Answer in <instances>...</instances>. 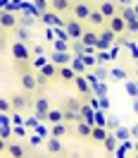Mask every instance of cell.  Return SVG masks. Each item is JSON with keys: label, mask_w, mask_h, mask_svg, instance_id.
I'll return each instance as SVG.
<instances>
[{"label": "cell", "mask_w": 138, "mask_h": 158, "mask_svg": "<svg viewBox=\"0 0 138 158\" xmlns=\"http://www.w3.org/2000/svg\"><path fill=\"white\" fill-rule=\"evenodd\" d=\"M17 72H19V86H21V91L33 94V91L38 89V74H36L29 65H19Z\"/></svg>", "instance_id": "6da1fadb"}, {"label": "cell", "mask_w": 138, "mask_h": 158, "mask_svg": "<svg viewBox=\"0 0 138 158\" xmlns=\"http://www.w3.org/2000/svg\"><path fill=\"white\" fill-rule=\"evenodd\" d=\"M10 53H12V60H14V67L19 65H31V46L24 43V41H14L10 46Z\"/></svg>", "instance_id": "7a4b0ae2"}, {"label": "cell", "mask_w": 138, "mask_h": 158, "mask_svg": "<svg viewBox=\"0 0 138 158\" xmlns=\"http://www.w3.org/2000/svg\"><path fill=\"white\" fill-rule=\"evenodd\" d=\"M93 7H95V5H93L90 0H76V2H71V10H69V12H71L74 19L86 22V19H88V15L93 12Z\"/></svg>", "instance_id": "3957f363"}, {"label": "cell", "mask_w": 138, "mask_h": 158, "mask_svg": "<svg viewBox=\"0 0 138 158\" xmlns=\"http://www.w3.org/2000/svg\"><path fill=\"white\" fill-rule=\"evenodd\" d=\"M114 43H117V34H114V31H109L107 27H100V31H98V46H95V50H109Z\"/></svg>", "instance_id": "277c9868"}, {"label": "cell", "mask_w": 138, "mask_h": 158, "mask_svg": "<svg viewBox=\"0 0 138 158\" xmlns=\"http://www.w3.org/2000/svg\"><path fill=\"white\" fill-rule=\"evenodd\" d=\"M83 29H86V22H79V19H74V17L64 19V31H67L69 41H76V39H81Z\"/></svg>", "instance_id": "5b68a950"}, {"label": "cell", "mask_w": 138, "mask_h": 158, "mask_svg": "<svg viewBox=\"0 0 138 158\" xmlns=\"http://www.w3.org/2000/svg\"><path fill=\"white\" fill-rule=\"evenodd\" d=\"M17 24H19V19H17L14 12H7V10L0 12V31H5V34H7V31H14Z\"/></svg>", "instance_id": "8992f818"}, {"label": "cell", "mask_w": 138, "mask_h": 158, "mask_svg": "<svg viewBox=\"0 0 138 158\" xmlns=\"http://www.w3.org/2000/svg\"><path fill=\"white\" fill-rule=\"evenodd\" d=\"M36 74H38V86H43L48 79H55V77H57V65L48 60V62H45V65H43V67H40Z\"/></svg>", "instance_id": "52a82bcc"}, {"label": "cell", "mask_w": 138, "mask_h": 158, "mask_svg": "<svg viewBox=\"0 0 138 158\" xmlns=\"http://www.w3.org/2000/svg\"><path fill=\"white\" fill-rule=\"evenodd\" d=\"M38 22H40V24H45V27H64V19L59 17L57 12H52L50 7L38 15Z\"/></svg>", "instance_id": "ba28073f"}, {"label": "cell", "mask_w": 138, "mask_h": 158, "mask_svg": "<svg viewBox=\"0 0 138 158\" xmlns=\"http://www.w3.org/2000/svg\"><path fill=\"white\" fill-rule=\"evenodd\" d=\"M105 27H107L109 31H114V34H117V36H121V34H126V22H124V17H121V15H112V17H109L107 22H105Z\"/></svg>", "instance_id": "9c48e42d"}, {"label": "cell", "mask_w": 138, "mask_h": 158, "mask_svg": "<svg viewBox=\"0 0 138 158\" xmlns=\"http://www.w3.org/2000/svg\"><path fill=\"white\" fill-rule=\"evenodd\" d=\"M31 101H29V94L24 91V94H14L10 98V106H12V113H21V110L29 106Z\"/></svg>", "instance_id": "30bf717a"}, {"label": "cell", "mask_w": 138, "mask_h": 158, "mask_svg": "<svg viewBox=\"0 0 138 158\" xmlns=\"http://www.w3.org/2000/svg\"><path fill=\"white\" fill-rule=\"evenodd\" d=\"M33 110H36V118L38 120H45V115H48V110H50V101L45 96H38V98L33 101Z\"/></svg>", "instance_id": "8fae6325"}, {"label": "cell", "mask_w": 138, "mask_h": 158, "mask_svg": "<svg viewBox=\"0 0 138 158\" xmlns=\"http://www.w3.org/2000/svg\"><path fill=\"white\" fill-rule=\"evenodd\" d=\"M5 153H7V158H26V146H21L19 141H7Z\"/></svg>", "instance_id": "7c38bea8"}, {"label": "cell", "mask_w": 138, "mask_h": 158, "mask_svg": "<svg viewBox=\"0 0 138 158\" xmlns=\"http://www.w3.org/2000/svg\"><path fill=\"white\" fill-rule=\"evenodd\" d=\"M98 10L102 12L105 19H109L112 15H117V12H119V5L114 2V0H100V2H98Z\"/></svg>", "instance_id": "4fadbf2b"}, {"label": "cell", "mask_w": 138, "mask_h": 158, "mask_svg": "<svg viewBox=\"0 0 138 158\" xmlns=\"http://www.w3.org/2000/svg\"><path fill=\"white\" fill-rule=\"evenodd\" d=\"M71 58H74V55H71V53H69V50H52V53H50V62H55V65H69V62H71Z\"/></svg>", "instance_id": "5bb4252c"}, {"label": "cell", "mask_w": 138, "mask_h": 158, "mask_svg": "<svg viewBox=\"0 0 138 158\" xmlns=\"http://www.w3.org/2000/svg\"><path fill=\"white\" fill-rule=\"evenodd\" d=\"M57 77H59V81H64V84H74L76 72L71 69V65H59L57 67Z\"/></svg>", "instance_id": "9a60e30c"}, {"label": "cell", "mask_w": 138, "mask_h": 158, "mask_svg": "<svg viewBox=\"0 0 138 158\" xmlns=\"http://www.w3.org/2000/svg\"><path fill=\"white\" fill-rule=\"evenodd\" d=\"M74 127H76V137L79 139H90V129H93V125L90 122H86V120H76L74 122Z\"/></svg>", "instance_id": "2e32d148"}, {"label": "cell", "mask_w": 138, "mask_h": 158, "mask_svg": "<svg viewBox=\"0 0 138 158\" xmlns=\"http://www.w3.org/2000/svg\"><path fill=\"white\" fill-rule=\"evenodd\" d=\"M48 7L52 12H57V15H67L71 10V2L69 0H48Z\"/></svg>", "instance_id": "e0dca14e"}, {"label": "cell", "mask_w": 138, "mask_h": 158, "mask_svg": "<svg viewBox=\"0 0 138 158\" xmlns=\"http://www.w3.org/2000/svg\"><path fill=\"white\" fill-rule=\"evenodd\" d=\"M105 17H102V12L98 10V7H93V12L88 15V19H86V24H90L93 29H100V27H105Z\"/></svg>", "instance_id": "ac0fdd59"}, {"label": "cell", "mask_w": 138, "mask_h": 158, "mask_svg": "<svg viewBox=\"0 0 138 158\" xmlns=\"http://www.w3.org/2000/svg\"><path fill=\"white\" fill-rule=\"evenodd\" d=\"M81 43L88 46V48H95V46H98V31H95V29H83V34H81Z\"/></svg>", "instance_id": "d6986e66"}, {"label": "cell", "mask_w": 138, "mask_h": 158, "mask_svg": "<svg viewBox=\"0 0 138 158\" xmlns=\"http://www.w3.org/2000/svg\"><path fill=\"white\" fill-rule=\"evenodd\" d=\"M107 134H109L107 127H102V125H93V129H90V141H93V144H102Z\"/></svg>", "instance_id": "ffe728a7"}, {"label": "cell", "mask_w": 138, "mask_h": 158, "mask_svg": "<svg viewBox=\"0 0 138 158\" xmlns=\"http://www.w3.org/2000/svg\"><path fill=\"white\" fill-rule=\"evenodd\" d=\"M74 86L81 91V96H83V98H88L90 94H93V89H90V84L86 81V77H83V74H76V79H74Z\"/></svg>", "instance_id": "44dd1931"}, {"label": "cell", "mask_w": 138, "mask_h": 158, "mask_svg": "<svg viewBox=\"0 0 138 158\" xmlns=\"http://www.w3.org/2000/svg\"><path fill=\"white\" fill-rule=\"evenodd\" d=\"M67 134H69V125L67 122H55V125H50V137L64 139Z\"/></svg>", "instance_id": "7402d4cb"}, {"label": "cell", "mask_w": 138, "mask_h": 158, "mask_svg": "<svg viewBox=\"0 0 138 158\" xmlns=\"http://www.w3.org/2000/svg\"><path fill=\"white\" fill-rule=\"evenodd\" d=\"M79 118H81V120H86V122H90V125H95V108H90L88 103H81Z\"/></svg>", "instance_id": "603a6c76"}, {"label": "cell", "mask_w": 138, "mask_h": 158, "mask_svg": "<svg viewBox=\"0 0 138 158\" xmlns=\"http://www.w3.org/2000/svg\"><path fill=\"white\" fill-rule=\"evenodd\" d=\"M45 122H48V125L64 122V110H62V108H50V110H48V115H45Z\"/></svg>", "instance_id": "cb8c5ba5"}, {"label": "cell", "mask_w": 138, "mask_h": 158, "mask_svg": "<svg viewBox=\"0 0 138 158\" xmlns=\"http://www.w3.org/2000/svg\"><path fill=\"white\" fill-rule=\"evenodd\" d=\"M69 65H71V69H74L76 74H86V72H88V67L83 65V60H81L79 55H76V58H71V62H69Z\"/></svg>", "instance_id": "d4e9b609"}, {"label": "cell", "mask_w": 138, "mask_h": 158, "mask_svg": "<svg viewBox=\"0 0 138 158\" xmlns=\"http://www.w3.org/2000/svg\"><path fill=\"white\" fill-rule=\"evenodd\" d=\"M102 146H105V151H107V153H114V148H117V137H114V132H109L107 137H105Z\"/></svg>", "instance_id": "484cf974"}, {"label": "cell", "mask_w": 138, "mask_h": 158, "mask_svg": "<svg viewBox=\"0 0 138 158\" xmlns=\"http://www.w3.org/2000/svg\"><path fill=\"white\" fill-rule=\"evenodd\" d=\"M45 146H48V151H50V153H57V156H59V153H62V139H55V137H50Z\"/></svg>", "instance_id": "4316f807"}, {"label": "cell", "mask_w": 138, "mask_h": 158, "mask_svg": "<svg viewBox=\"0 0 138 158\" xmlns=\"http://www.w3.org/2000/svg\"><path fill=\"white\" fill-rule=\"evenodd\" d=\"M79 108H81V101L79 98H69L67 101V106H64V113H79Z\"/></svg>", "instance_id": "83f0119b"}, {"label": "cell", "mask_w": 138, "mask_h": 158, "mask_svg": "<svg viewBox=\"0 0 138 158\" xmlns=\"http://www.w3.org/2000/svg\"><path fill=\"white\" fill-rule=\"evenodd\" d=\"M14 34H17V41H24V43H29V31L24 29V27H19V24H17V29H14Z\"/></svg>", "instance_id": "f1b7e54d"}, {"label": "cell", "mask_w": 138, "mask_h": 158, "mask_svg": "<svg viewBox=\"0 0 138 158\" xmlns=\"http://www.w3.org/2000/svg\"><path fill=\"white\" fill-rule=\"evenodd\" d=\"M52 50H69V41H62V39L52 41Z\"/></svg>", "instance_id": "f546056e"}, {"label": "cell", "mask_w": 138, "mask_h": 158, "mask_svg": "<svg viewBox=\"0 0 138 158\" xmlns=\"http://www.w3.org/2000/svg\"><path fill=\"white\" fill-rule=\"evenodd\" d=\"M33 10L38 12V15H40V12H45V10H48V0H33Z\"/></svg>", "instance_id": "4dcf8cb0"}, {"label": "cell", "mask_w": 138, "mask_h": 158, "mask_svg": "<svg viewBox=\"0 0 138 158\" xmlns=\"http://www.w3.org/2000/svg\"><path fill=\"white\" fill-rule=\"evenodd\" d=\"M45 62H48V58H40V55H38V58H31V67H33V69H40Z\"/></svg>", "instance_id": "1f68e13d"}, {"label": "cell", "mask_w": 138, "mask_h": 158, "mask_svg": "<svg viewBox=\"0 0 138 158\" xmlns=\"http://www.w3.org/2000/svg\"><path fill=\"white\" fill-rule=\"evenodd\" d=\"M79 58L83 60V65H86V67H95V65H98V60H93L88 53H83V55H79Z\"/></svg>", "instance_id": "d6a6232c"}, {"label": "cell", "mask_w": 138, "mask_h": 158, "mask_svg": "<svg viewBox=\"0 0 138 158\" xmlns=\"http://www.w3.org/2000/svg\"><path fill=\"white\" fill-rule=\"evenodd\" d=\"M126 34H138V17L131 19V22H126Z\"/></svg>", "instance_id": "836d02e7"}, {"label": "cell", "mask_w": 138, "mask_h": 158, "mask_svg": "<svg viewBox=\"0 0 138 158\" xmlns=\"http://www.w3.org/2000/svg\"><path fill=\"white\" fill-rule=\"evenodd\" d=\"M0 113H12L10 98H2V96H0Z\"/></svg>", "instance_id": "e575fe53"}, {"label": "cell", "mask_w": 138, "mask_h": 158, "mask_svg": "<svg viewBox=\"0 0 138 158\" xmlns=\"http://www.w3.org/2000/svg\"><path fill=\"white\" fill-rule=\"evenodd\" d=\"M126 91H128V96H131V98H138V86H136V84L126 81Z\"/></svg>", "instance_id": "d590c367"}, {"label": "cell", "mask_w": 138, "mask_h": 158, "mask_svg": "<svg viewBox=\"0 0 138 158\" xmlns=\"http://www.w3.org/2000/svg\"><path fill=\"white\" fill-rule=\"evenodd\" d=\"M98 62H105V60H112V55H109V50H98Z\"/></svg>", "instance_id": "8d00e7d4"}, {"label": "cell", "mask_w": 138, "mask_h": 158, "mask_svg": "<svg viewBox=\"0 0 138 158\" xmlns=\"http://www.w3.org/2000/svg\"><path fill=\"white\" fill-rule=\"evenodd\" d=\"M12 134H17V137H24V134H26V129L21 127V125H14V127H12Z\"/></svg>", "instance_id": "74e56055"}, {"label": "cell", "mask_w": 138, "mask_h": 158, "mask_svg": "<svg viewBox=\"0 0 138 158\" xmlns=\"http://www.w3.org/2000/svg\"><path fill=\"white\" fill-rule=\"evenodd\" d=\"M7 48V36H5V31H0V53Z\"/></svg>", "instance_id": "f35d334b"}, {"label": "cell", "mask_w": 138, "mask_h": 158, "mask_svg": "<svg viewBox=\"0 0 138 158\" xmlns=\"http://www.w3.org/2000/svg\"><path fill=\"white\" fill-rule=\"evenodd\" d=\"M109 74H112V77H117V79H126V72H124V69H112Z\"/></svg>", "instance_id": "ab89813d"}, {"label": "cell", "mask_w": 138, "mask_h": 158, "mask_svg": "<svg viewBox=\"0 0 138 158\" xmlns=\"http://www.w3.org/2000/svg\"><path fill=\"white\" fill-rule=\"evenodd\" d=\"M93 74H98V79H105V77H107V72H105L102 67H98V65H95V72H93Z\"/></svg>", "instance_id": "60d3db41"}, {"label": "cell", "mask_w": 138, "mask_h": 158, "mask_svg": "<svg viewBox=\"0 0 138 158\" xmlns=\"http://www.w3.org/2000/svg\"><path fill=\"white\" fill-rule=\"evenodd\" d=\"M40 144H43V139H40L38 134H33V137H31V146H40Z\"/></svg>", "instance_id": "b9f144b4"}, {"label": "cell", "mask_w": 138, "mask_h": 158, "mask_svg": "<svg viewBox=\"0 0 138 158\" xmlns=\"http://www.w3.org/2000/svg\"><path fill=\"white\" fill-rule=\"evenodd\" d=\"M109 55H112V60H114V58L119 55V43H114V46L109 48Z\"/></svg>", "instance_id": "7bdbcfd3"}, {"label": "cell", "mask_w": 138, "mask_h": 158, "mask_svg": "<svg viewBox=\"0 0 138 158\" xmlns=\"http://www.w3.org/2000/svg\"><path fill=\"white\" fill-rule=\"evenodd\" d=\"M117 139H126L128 137V129H117V134H114Z\"/></svg>", "instance_id": "ee69618b"}, {"label": "cell", "mask_w": 138, "mask_h": 158, "mask_svg": "<svg viewBox=\"0 0 138 158\" xmlns=\"http://www.w3.org/2000/svg\"><path fill=\"white\" fill-rule=\"evenodd\" d=\"M17 19H19V17H17ZM19 24H24V27H31V24H33V19H29V17H21Z\"/></svg>", "instance_id": "f6af8a7d"}, {"label": "cell", "mask_w": 138, "mask_h": 158, "mask_svg": "<svg viewBox=\"0 0 138 158\" xmlns=\"http://www.w3.org/2000/svg\"><path fill=\"white\" fill-rule=\"evenodd\" d=\"M5 148H7V139H2V137H0V153H2Z\"/></svg>", "instance_id": "bcb514c9"}, {"label": "cell", "mask_w": 138, "mask_h": 158, "mask_svg": "<svg viewBox=\"0 0 138 158\" xmlns=\"http://www.w3.org/2000/svg\"><path fill=\"white\" fill-rule=\"evenodd\" d=\"M133 113L138 115V98H133Z\"/></svg>", "instance_id": "7dc6e473"}, {"label": "cell", "mask_w": 138, "mask_h": 158, "mask_svg": "<svg viewBox=\"0 0 138 158\" xmlns=\"http://www.w3.org/2000/svg\"><path fill=\"white\" fill-rule=\"evenodd\" d=\"M133 12H136V15H138V5H133Z\"/></svg>", "instance_id": "c3c4849f"}, {"label": "cell", "mask_w": 138, "mask_h": 158, "mask_svg": "<svg viewBox=\"0 0 138 158\" xmlns=\"http://www.w3.org/2000/svg\"><path fill=\"white\" fill-rule=\"evenodd\" d=\"M90 2H100V0H90Z\"/></svg>", "instance_id": "681fc988"}, {"label": "cell", "mask_w": 138, "mask_h": 158, "mask_svg": "<svg viewBox=\"0 0 138 158\" xmlns=\"http://www.w3.org/2000/svg\"><path fill=\"white\" fill-rule=\"evenodd\" d=\"M40 158H50V156H40Z\"/></svg>", "instance_id": "f907efd6"}, {"label": "cell", "mask_w": 138, "mask_h": 158, "mask_svg": "<svg viewBox=\"0 0 138 158\" xmlns=\"http://www.w3.org/2000/svg\"><path fill=\"white\" fill-rule=\"evenodd\" d=\"M69 2H76V0H69Z\"/></svg>", "instance_id": "816d5d0a"}, {"label": "cell", "mask_w": 138, "mask_h": 158, "mask_svg": "<svg viewBox=\"0 0 138 158\" xmlns=\"http://www.w3.org/2000/svg\"><path fill=\"white\" fill-rule=\"evenodd\" d=\"M136 36H138V34H136ZM136 43H138V39H136Z\"/></svg>", "instance_id": "f5cc1de1"}]
</instances>
